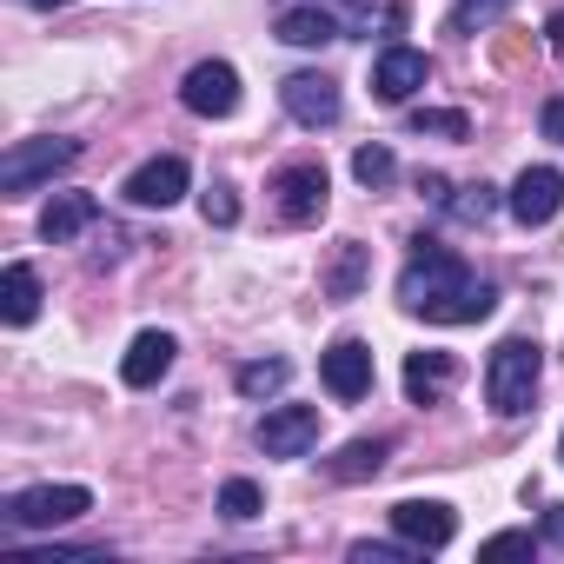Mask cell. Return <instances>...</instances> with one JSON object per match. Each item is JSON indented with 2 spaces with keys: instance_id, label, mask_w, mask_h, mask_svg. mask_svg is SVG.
Segmentation results:
<instances>
[{
  "instance_id": "6da1fadb",
  "label": "cell",
  "mask_w": 564,
  "mask_h": 564,
  "mask_svg": "<svg viewBox=\"0 0 564 564\" xmlns=\"http://www.w3.org/2000/svg\"><path fill=\"white\" fill-rule=\"evenodd\" d=\"M399 306L419 313V319H432V326H478V319H491L498 286H491V279H478L452 246L412 239V259L399 272Z\"/></svg>"
},
{
  "instance_id": "7a4b0ae2",
  "label": "cell",
  "mask_w": 564,
  "mask_h": 564,
  "mask_svg": "<svg viewBox=\"0 0 564 564\" xmlns=\"http://www.w3.org/2000/svg\"><path fill=\"white\" fill-rule=\"evenodd\" d=\"M538 372H544V352H538V339H505V346L491 352V366H485V405H491L498 419H518V412H531Z\"/></svg>"
},
{
  "instance_id": "3957f363",
  "label": "cell",
  "mask_w": 564,
  "mask_h": 564,
  "mask_svg": "<svg viewBox=\"0 0 564 564\" xmlns=\"http://www.w3.org/2000/svg\"><path fill=\"white\" fill-rule=\"evenodd\" d=\"M74 160H80V140H14L8 153H0V193L21 199V193H34L41 180L67 173Z\"/></svg>"
},
{
  "instance_id": "277c9868",
  "label": "cell",
  "mask_w": 564,
  "mask_h": 564,
  "mask_svg": "<svg viewBox=\"0 0 564 564\" xmlns=\"http://www.w3.org/2000/svg\"><path fill=\"white\" fill-rule=\"evenodd\" d=\"M94 511V491L87 485H34V491H14L8 498V524L14 531H54V524H74Z\"/></svg>"
},
{
  "instance_id": "5b68a950",
  "label": "cell",
  "mask_w": 564,
  "mask_h": 564,
  "mask_svg": "<svg viewBox=\"0 0 564 564\" xmlns=\"http://www.w3.org/2000/svg\"><path fill=\"white\" fill-rule=\"evenodd\" d=\"M272 193H279V219H286V226H313V219H326L333 180H326L319 160H300V166H286V173L272 180Z\"/></svg>"
},
{
  "instance_id": "8992f818",
  "label": "cell",
  "mask_w": 564,
  "mask_h": 564,
  "mask_svg": "<svg viewBox=\"0 0 564 564\" xmlns=\"http://www.w3.org/2000/svg\"><path fill=\"white\" fill-rule=\"evenodd\" d=\"M319 445V405H272L259 419V452L265 458H306Z\"/></svg>"
},
{
  "instance_id": "52a82bcc",
  "label": "cell",
  "mask_w": 564,
  "mask_h": 564,
  "mask_svg": "<svg viewBox=\"0 0 564 564\" xmlns=\"http://www.w3.org/2000/svg\"><path fill=\"white\" fill-rule=\"evenodd\" d=\"M180 100H186V113H199V120H226V113H239V74H232L226 61H199V67L180 80Z\"/></svg>"
},
{
  "instance_id": "ba28073f",
  "label": "cell",
  "mask_w": 564,
  "mask_h": 564,
  "mask_svg": "<svg viewBox=\"0 0 564 564\" xmlns=\"http://www.w3.org/2000/svg\"><path fill=\"white\" fill-rule=\"evenodd\" d=\"M505 206H511L518 226H551L557 206H564V173H557V166H524V173L511 180Z\"/></svg>"
},
{
  "instance_id": "9c48e42d",
  "label": "cell",
  "mask_w": 564,
  "mask_h": 564,
  "mask_svg": "<svg viewBox=\"0 0 564 564\" xmlns=\"http://www.w3.org/2000/svg\"><path fill=\"white\" fill-rule=\"evenodd\" d=\"M392 531H399L405 544H419V551H445V544L458 538V518H452V505H438V498H399V505H392Z\"/></svg>"
},
{
  "instance_id": "30bf717a",
  "label": "cell",
  "mask_w": 564,
  "mask_h": 564,
  "mask_svg": "<svg viewBox=\"0 0 564 564\" xmlns=\"http://www.w3.org/2000/svg\"><path fill=\"white\" fill-rule=\"evenodd\" d=\"M425 74H432V61H425L419 47H399V41H392V47L372 61V94H379L386 107H405V100L425 87Z\"/></svg>"
},
{
  "instance_id": "8fae6325",
  "label": "cell",
  "mask_w": 564,
  "mask_h": 564,
  "mask_svg": "<svg viewBox=\"0 0 564 564\" xmlns=\"http://www.w3.org/2000/svg\"><path fill=\"white\" fill-rule=\"evenodd\" d=\"M319 379H326V392L333 399H366L372 392V346L366 339H339L333 352H319Z\"/></svg>"
},
{
  "instance_id": "7c38bea8",
  "label": "cell",
  "mask_w": 564,
  "mask_h": 564,
  "mask_svg": "<svg viewBox=\"0 0 564 564\" xmlns=\"http://www.w3.org/2000/svg\"><path fill=\"white\" fill-rule=\"evenodd\" d=\"M279 100H286V113L300 127H333L339 120V80H326V74H286L279 80Z\"/></svg>"
},
{
  "instance_id": "4fadbf2b",
  "label": "cell",
  "mask_w": 564,
  "mask_h": 564,
  "mask_svg": "<svg viewBox=\"0 0 564 564\" xmlns=\"http://www.w3.org/2000/svg\"><path fill=\"white\" fill-rule=\"evenodd\" d=\"M120 193H127L133 206H160V213H166V206H173V199L186 193V160H180V153H160V160L133 166Z\"/></svg>"
},
{
  "instance_id": "5bb4252c",
  "label": "cell",
  "mask_w": 564,
  "mask_h": 564,
  "mask_svg": "<svg viewBox=\"0 0 564 564\" xmlns=\"http://www.w3.org/2000/svg\"><path fill=\"white\" fill-rule=\"evenodd\" d=\"M173 333H140L133 346H127V359H120V379L127 386H160L166 372H173Z\"/></svg>"
},
{
  "instance_id": "9a60e30c",
  "label": "cell",
  "mask_w": 564,
  "mask_h": 564,
  "mask_svg": "<svg viewBox=\"0 0 564 564\" xmlns=\"http://www.w3.org/2000/svg\"><path fill=\"white\" fill-rule=\"evenodd\" d=\"M452 386H458V359H452V352H412V359H405V392H412V405H438Z\"/></svg>"
},
{
  "instance_id": "2e32d148",
  "label": "cell",
  "mask_w": 564,
  "mask_h": 564,
  "mask_svg": "<svg viewBox=\"0 0 564 564\" xmlns=\"http://www.w3.org/2000/svg\"><path fill=\"white\" fill-rule=\"evenodd\" d=\"M94 219H100V199H94V193H61V199L41 213V239H47V246H67V239L87 232Z\"/></svg>"
},
{
  "instance_id": "e0dca14e",
  "label": "cell",
  "mask_w": 564,
  "mask_h": 564,
  "mask_svg": "<svg viewBox=\"0 0 564 564\" xmlns=\"http://www.w3.org/2000/svg\"><path fill=\"white\" fill-rule=\"evenodd\" d=\"M272 34L286 47H326V41H339V21H333V8H279Z\"/></svg>"
},
{
  "instance_id": "ac0fdd59",
  "label": "cell",
  "mask_w": 564,
  "mask_h": 564,
  "mask_svg": "<svg viewBox=\"0 0 564 564\" xmlns=\"http://www.w3.org/2000/svg\"><path fill=\"white\" fill-rule=\"evenodd\" d=\"M34 313H41V279H34V265H8L0 272V319L8 326H34Z\"/></svg>"
},
{
  "instance_id": "d6986e66",
  "label": "cell",
  "mask_w": 564,
  "mask_h": 564,
  "mask_svg": "<svg viewBox=\"0 0 564 564\" xmlns=\"http://www.w3.org/2000/svg\"><path fill=\"white\" fill-rule=\"evenodd\" d=\"M386 458H392V445H386V438H352V445L333 458V478H339V485L379 478V471H386Z\"/></svg>"
},
{
  "instance_id": "ffe728a7",
  "label": "cell",
  "mask_w": 564,
  "mask_h": 564,
  "mask_svg": "<svg viewBox=\"0 0 564 564\" xmlns=\"http://www.w3.org/2000/svg\"><path fill=\"white\" fill-rule=\"evenodd\" d=\"M445 213H452L458 226H485V219L498 213V193H491L485 180H478V186H452V193H445Z\"/></svg>"
},
{
  "instance_id": "44dd1931",
  "label": "cell",
  "mask_w": 564,
  "mask_h": 564,
  "mask_svg": "<svg viewBox=\"0 0 564 564\" xmlns=\"http://www.w3.org/2000/svg\"><path fill=\"white\" fill-rule=\"evenodd\" d=\"M286 379H293V366H286V359H252V366H239V392H246V399H272V392H286Z\"/></svg>"
},
{
  "instance_id": "7402d4cb",
  "label": "cell",
  "mask_w": 564,
  "mask_h": 564,
  "mask_svg": "<svg viewBox=\"0 0 564 564\" xmlns=\"http://www.w3.org/2000/svg\"><path fill=\"white\" fill-rule=\"evenodd\" d=\"M412 133H419V140H465L471 120L452 113V107H445V113H438V107H419V113H412Z\"/></svg>"
},
{
  "instance_id": "603a6c76",
  "label": "cell",
  "mask_w": 564,
  "mask_h": 564,
  "mask_svg": "<svg viewBox=\"0 0 564 564\" xmlns=\"http://www.w3.org/2000/svg\"><path fill=\"white\" fill-rule=\"evenodd\" d=\"M359 286H366V246L346 239V246H339V265H333V300H352Z\"/></svg>"
},
{
  "instance_id": "cb8c5ba5",
  "label": "cell",
  "mask_w": 564,
  "mask_h": 564,
  "mask_svg": "<svg viewBox=\"0 0 564 564\" xmlns=\"http://www.w3.org/2000/svg\"><path fill=\"white\" fill-rule=\"evenodd\" d=\"M352 173H359V186H392L399 160H392V147H359L352 153Z\"/></svg>"
},
{
  "instance_id": "d4e9b609",
  "label": "cell",
  "mask_w": 564,
  "mask_h": 564,
  "mask_svg": "<svg viewBox=\"0 0 564 564\" xmlns=\"http://www.w3.org/2000/svg\"><path fill=\"white\" fill-rule=\"evenodd\" d=\"M259 505H265V498H259L252 478H226V485H219V511H226V518L246 524V518H259Z\"/></svg>"
},
{
  "instance_id": "484cf974",
  "label": "cell",
  "mask_w": 564,
  "mask_h": 564,
  "mask_svg": "<svg viewBox=\"0 0 564 564\" xmlns=\"http://www.w3.org/2000/svg\"><path fill=\"white\" fill-rule=\"evenodd\" d=\"M505 8H511V0H458V8H452V28H458V34H471V28H491Z\"/></svg>"
},
{
  "instance_id": "4316f807",
  "label": "cell",
  "mask_w": 564,
  "mask_h": 564,
  "mask_svg": "<svg viewBox=\"0 0 564 564\" xmlns=\"http://www.w3.org/2000/svg\"><path fill=\"white\" fill-rule=\"evenodd\" d=\"M405 557H425L419 544H352V564H405Z\"/></svg>"
},
{
  "instance_id": "83f0119b",
  "label": "cell",
  "mask_w": 564,
  "mask_h": 564,
  "mask_svg": "<svg viewBox=\"0 0 564 564\" xmlns=\"http://www.w3.org/2000/svg\"><path fill=\"white\" fill-rule=\"evenodd\" d=\"M199 213H206V226H232V219H239V199H232V186H206Z\"/></svg>"
},
{
  "instance_id": "f1b7e54d",
  "label": "cell",
  "mask_w": 564,
  "mask_h": 564,
  "mask_svg": "<svg viewBox=\"0 0 564 564\" xmlns=\"http://www.w3.org/2000/svg\"><path fill=\"white\" fill-rule=\"evenodd\" d=\"M511 551H531V531H498V538H485V557H511Z\"/></svg>"
},
{
  "instance_id": "f546056e",
  "label": "cell",
  "mask_w": 564,
  "mask_h": 564,
  "mask_svg": "<svg viewBox=\"0 0 564 564\" xmlns=\"http://www.w3.org/2000/svg\"><path fill=\"white\" fill-rule=\"evenodd\" d=\"M538 127H544V140H557V147H564V94H557V100H544Z\"/></svg>"
},
{
  "instance_id": "4dcf8cb0",
  "label": "cell",
  "mask_w": 564,
  "mask_h": 564,
  "mask_svg": "<svg viewBox=\"0 0 564 564\" xmlns=\"http://www.w3.org/2000/svg\"><path fill=\"white\" fill-rule=\"evenodd\" d=\"M544 544H557V551H564V505H551V511H544Z\"/></svg>"
},
{
  "instance_id": "1f68e13d",
  "label": "cell",
  "mask_w": 564,
  "mask_h": 564,
  "mask_svg": "<svg viewBox=\"0 0 564 564\" xmlns=\"http://www.w3.org/2000/svg\"><path fill=\"white\" fill-rule=\"evenodd\" d=\"M551 47H564V14H551Z\"/></svg>"
},
{
  "instance_id": "d6a6232c",
  "label": "cell",
  "mask_w": 564,
  "mask_h": 564,
  "mask_svg": "<svg viewBox=\"0 0 564 564\" xmlns=\"http://www.w3.org/2000/svg\"><path fill=\"white\" fill-rule=\"evenodd\" d=\"M28 8H67V0H28Z\"/></svg>"
},
{
  "instance_id": "836d02e7",
  "label": "cell",
  "mask_w": 564,
  "mask_h": 564,
  "mask_svg": "<svg viewBox=\"0 0 564 564\" xmlns=\"http://www.w3.org/2000/svg\"><path fill=\"white\" fill-rule=\"evenodd\" d=\"M326 8H366V0H326Z\"/></svg>"
},
{
  "instance_id": "e575fe53",
  "label": "cell",
  "mask_w": 564,
  "mask_h": 564,
  "mask_svg": "<svg viewBox=\"0 0 564 564\" xmlns=\"http://www.w3.org/2000/svg\"><path fill=\"white\" fill-rule=\"evenodd\" d=\"M557 458H564V438H557Z\"/></svg>"
}]
</instances>
